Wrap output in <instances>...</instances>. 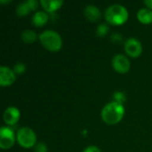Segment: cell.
I'll return each instance as SVG.
<instances>
[{
	"mask_svg": "<svg viewBox=\"0 0 152 152\" xmlns=\"http://www.w3.org/2000/svg\"><path fill=\"white\" fill-rule=\"evenodd\" d=\"M125 115L123 104L111 102L104 106L102 110V118L108 125H116L119 123Z\"/></svg>",
	"mask_w": 152,
	"mask_h": 152,
	"instance_id": "1",
	"label": "cell"
},
{
	"mask_svg": "<svg viewBox=\"0 0 152 152\" xmlns=\"http://www.w3.org/2000/svg\"><path fill=\"white\" fill-rule=\"evenodd\" d=\"M106 20L112 25L119 26L123 25L128 20L129 14L127 9L121 4H112L110 5L105 11Z\"/></svg>",
	"mask_w": 152,
	"mask_h": 152,
	"instance_id": "2",
	"label": "cell"
},
{
	"mask_svg": "<svg viewBox=\"0 0 152 152\" xmlns=\"http://www.w3.org/2000/svg\"><path fill=\"white\" fill-rule=\"evenodd\" d=\"M42 45L50 52H58L61 49L62 40L59 33L53 30H45L39 35Z\"/></svg>",
	"mask_w": 152,
	"mask_h": 152,
	"instance_id": "3",
	"label": "cell"
},
{
	"mask_svg": "<svg viewBox=\"0 0 152 152\" xmlns=\"http://www.w3.org/2000/svg\"><path fill=\"white\" fill-rule=\"evenodd\" d=\"M16 140L20 146L25 149L36 146L37 136L35 132L29 127H21L16 134Z\"/></svg>",
	"mask_w": 152,
	"mask_h": 152,
	"instance_id": "4",
	"label": "cell"
},
{
	"mask_svg": "<svg viewBox=\"0 0 152 152\" xmlns=\"http://www.w3.org/2000/svg\"><path fill=\"white\" fill-rule=\"evenodd\" d=\"M14 142L15 134L13 130L8 126H2L0 129V148L8 150L13 146Z\"/></svg>",
	"mask_w": 152,
	"mask_h": 152,
	"instance_id": "5",
	"label": "cell"
},
{
	"mask_svg": "<svg viewBox=\"0 0 152 152\" xmlns=\"http://www.w3.org/2000/svg\"><path fill=\"white\" fill-rule=\"evenodd\" d=\"M125 51L128 56L132 58H137L142 53V45L138 39L131 37L128 38L125 43Z\"/></svg>",
	"mask_w": 152,
	"mask_h": 152,
	"instance_id": "6",
	"label": "cell"
},
{
	"mask_svg": "<svg viewBox=\"0 0 152 152\" xmlns=\"http://www.w3.org/2000/svg\"><path fill=\"white\" fill-rule=\"evenodd\" d=\"M112 67L118 73L125 74L130 69V61L125 55L117 54L112 59Z\"/></svg>",
	"mask_w": 152,
	"mask_h": 152,
	"instance_id": "7",
	"label": "cell"
},
{
	"mask_svg": "<svg viewBox=\"0 0 152 152\" xmlns=\"http://www.w3.org/2000/svg\"><path fill=\"white\" fill-rule=\"evenodd\" d=\"M16 79L15 73L12 69H11L8 67L2 66L0 67V86H10L14 83Z\"/></svg>",
	"mask_w": 152,
	"mask_h": 152,
	"instance_id": "8",
	"label": "cell"
},
{
	"mask_svg": "<svg viewBox=\"0 0 152 152\" xmlns=\"http://www.w3.org/2000/svg\"><path fill=\"white\" fill-rule=\"evenodd\" d=\"M38 6V3L36 0H27L25 2L20 3L16 8V13L20 17L26 16L28 12L35 11Z\"/></svg>",
	"mask_w": 152,
	"mask_h": 152,
	"instance_id": "9",
	"label": "cell"
},
{
	"mask_svg": "<svg viewBox=\"0 0 152 152\" xmlns=\"http://www.w3.org/2000/svg\"><path fill=\"white\" fill-rule=\"evenodd\" d=\"M20 110L15 107H9L4 112V120L6 125L13 126L20 119Z\"/></svg>",
	"mask_w": 152,
	"mask_h": 152,
	"instance_id": "10",
	"label": "cell"
},
{
	"mask_svg": "<svg viewBox=\"0 0 152 152\" xmlns=\"http://www.w3.org/2000/svg\"><path fill=\"white\" fill-rule=\"evenodd\" d=\"M101 15L102 13L100 9L95 5L89 4L85 9V16L90 21H94V22L98 21L101 18Z\"/></svg>",
	"mask_w": 152,
	"mask_h": 152,
	"instance_id": "11",
	"label": "cell"
},
{
	"mask_svg": "<svg viewBox=\"0 0 152 152\" xmlns=\"http://www.w3.org/2000/svg\"><path fill=\"white\" fill-rule=\"evenodd\" d=\"M40 4L47 12H53L60 9L63 4L61 0H40Z\"/></svg>",
	"mask_w": 152,
	"mask_h": 152,
	"instance_id": "12",
	"label": "cell"
},
{
	"mask_svg": "<svg viewBox=\"0 0 152 152\" xmlns=\"http://www.w3.org/2000/svg\"><path fill=\"white\" fill-rule=\"evenodd\" d=\"M49 20V16L46 12L39 11L34 13L32 17V23L36 27H42L45 26Z\"/></svg>",
	"mask_w": 152,
	"mask_h": 152,
	"instance_id": "13",
	"label": "cell"
},
{
	"mask_svg": "<svg viewBox=\"0 0 152 152\" xmlns=\"http://www.w3.org/2000/svg\"><path fill=\"white\" fill-rule=\"evenodd\" d=\"M137 19L142 24L152 23V11L148 8H142L137 12Z\"/></svg>",
	"mask_w": 152,
	"mask_h": 152,
	"instance_id": "14",
	"label": "cell"
},
{
	"mask_svg": "<svg viewBox=\"0 0 152 152\" xmlns=\"http://www.w3.org/2000/svg\"><path fill=\"white\" fill-rule=\"evenodd\" d=\"M21 39L26 44H32L37 39V34L33 30L26 29L21 33Z\"/></svg>",
	"mask_w": 152,
	"mask_h": 152,
	"instance_id": "15",
	"label": "cell"
},
{
	"mask_svg": "<svg viewBox=\"0 0 152 152\" xmlns=\"http://www.w3.org/2000/svg\"><path fill=\"white\" fill-rule=\"evenodd\" d=\"M110 30V28L109 26H107L106 24H100L98 27H97V29H96V33H97V36L99 37H104L105 35L108 34Z\"/></svg>",
	"mask_w": 152,
	"mask_h": 152,
	"instance_id": "16",
	"label": "cell"
},
{
	"mask_svg": "<svg viewBox=\"0 0 152 152\" xmlns=\"http://www.w3.org/2000/svg\"><path fill=\"white\" fill-rule=\"evenodd\" d=\"M114 98V102H118L120 104H123V102L126 101V95L122 93V92H116L113 95Z\"/></svg>",
	"mask_w": 152,
	"mask_h": 152,
	"instance_id": "17",
	"label": "cell"
},
{
	"mask_svg": "<svg viewBox=\"0 0 152 152\" xmlns=\"http://www.w3.org/2000/svg\"><path fill=\"white\" fill-rule=\"evenodd\" d=\"M12 70H13L14 73H16V74H23V73L26 71V66H25L23 63L19 62V63H16V64L14 65Z\"/></svg>",
	"mask_w": 152,
	"mask_h": 152,
	"instance_id": "18",
	"label": "cell"
},
{
	"mask_svg": "<svg viewBox=\"0 0 152 152\" xmlns=\"http://www.w3.org/2000/svg\"><path fill=\"white\" fill-rule=\"evenodd\" d=\"M35 152H47V147L44 142H38L35 146Z\"/></svg>",
	"mask_w": 152,
	"mask_h": 152,
	"instance_id": "19",
	"label": "cell"
},
{
	"mask_svg": "<svg viewBox=\"0 0 152 152\" xmlns=\"http://www.w3.org/2000/svg\"><path fill=\"white\" fill-rule=\"evenodd\" d=\"M110 38H111V41L114 42V43H120L122 41V39H123L122 36L120 34H118V33L113 34Z\"/></svg>",
	"mask_w": 152,
	"mask_h": 152,
	"instance_id": "20",
	"label": "cell"
},
{
	"mask_svg": "<svg viewBox=\"0 0 152 152\" xmlns=\"http://www.w3.org/2000/svg\"><path fill=\"white\" fill-rule=\"evenodd\" d=\"M84 152H101V150L96 146H89L85 149Z\"/></svg>",
	"mask_w": 152,
	"mask_h": 152,
	"instance_id": "21",
	"label": "cell"
},
{
	"mask_svg": "<svg viewBox=\"0 0 152 152\" xmlns=\"http://www.w3.org/2000/svg\"><path fill=\"white\" fill-rule=\"evenodd\" d=\"M143 3H144V4L148 7V9L152 10V0H145Z\"/></svg>",
	"mask_w": 152,
	"mask_h": 152,
	"instance_id": "22",
	"label": "cell"
},
{
	"mask_svg": "<svg viewBox=\"0 0 152 152\" xmlns=\"http://www.w3.org/2000/svg\"><path fill=\"white\" fill-rule=\"evenodd\" d=\"M11 2H12L11 0H8V1H6V0H0L1 4H8V3H11Z\"/></svg>",
	"mask_w": 152,
	"mask_h": 152,
	"instance_id": "23",
	"label": "cell"
}]
</instances>
